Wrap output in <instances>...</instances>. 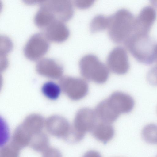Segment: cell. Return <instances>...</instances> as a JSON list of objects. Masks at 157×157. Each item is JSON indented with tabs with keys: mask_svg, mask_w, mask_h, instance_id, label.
Here are the masks:
<instances>
[{
	"mask_svg": "<svg viewBox=\"0 0 157 157\" xmlns=\"http://www.w3.org/2000/svg\"><path fill=\"white\" fill-rule=\"evenodd\" d=\"M134 105V101L130 95L116 91L99 103L94 111L100 121L112 124L121 114L132 111Z\"/></svg>",
	"mask_w": 157,
	"mask_h": 157,
	"instance_id": "cell-1",
	"label": "cell"
},
{
	"mask_svg": "<svg viewBox=\"0 0 157 157\" xmlns=\"http://www.w3.org/2000/svg\"><path fill=\"white\" fill-rule=\"evenodd\" d=\"M110 17L109 36L114 42L124 44L134 31L136 17L125 9L118 10Z\"/></svg>",
	"mask_w": 157,
	"mask_h": 157,
	"instance_id": "cell-2",
	"label": "cell"
},
{
	"mask_svg": "<svg viewBox=\"0 0 157 157\" xmlns=\"http://www.w3.org/2000/svg\"><path fill=\"white\" fill-rule=\"evenodd\" d=\"M124 44L126 49L138 62L150 64L155 61L156 44L148 34L134 32Z\"/></svg>",
	"mask_w": 157,
	"mask_h": 157,
	"instance_id": "cell-3",
	"label": "cell"
},
{
	"mask_svg": "<svg viewBox=\"0 0 157 157\" xmlns=\"http://www.w3.org/2000/svg\"><path fill=\"white\" fill-rule=\"evenodd\" d=\"M79 66L81 75L86 80L101 84L108 78L109 71L107 67L94 55L83 56L80 60Z\"/></svg>",
	"mask_w": 157,
	"mask_h": 157,
	"instance_id": "cell-4",
	"label": "cell"
},
{
	"mask_svg": "<svg viewBox=\"0 0 157 157\" xmlns=\"http://www.w3.org/2000/svg\"><path fill=\"white\" fill-rule=\"evenodd\" d=\"M98 119L94 110L88 108L79 109L75 115L69 137L73 142L80 141L87 132L92 131Z\"/></svg>",
	"mask_w": 157,
	"mask_h": 157,
	"instance_id": "cell-5",
	"label": "cell"
},
{
	"mask_svg": "<svg viewBox=\"0 0 157 157\" xmlns=\"http://www.w3.org/2000/svg\"><path fill=\"white\" fill-rule=\"evenodd\" d=\"M59 84L62 91L73 101H78L82 99L88 92V83L83 78L63 76L60 79Z\"/></svg>",
	"mask_w": 157,
	"mask_h": 157,
	"instance_id": "cell-6",
	"label": "cell"
},
{
	"mask_svg": "<svg viewBox=\"0 0 157 157\" xmlns=\"http://www.w3.org/2000/svg\"><path fill=\"white\" fill-rule=\"evenodd\" d=\"M48 41L44 33H37L33 35L24 47L25 57L33 61L40 59L48 50Z\"/></svg>",
	"mask_w": 157,
	"mask_h": 157,
	"instance_id": "cell-7",
	"label": "cell"
},
{
	"mask_svg": "<svg viewBox=\"0 0 157 157\" xmlns=\"http://www.w3.org/2000/svg\"><path fill=\"white\" fill-rule=\"evenodd\" d=\"M106 65L109 71L116 74L122 75L127 73L130 65L125 49L118 46L112 49L107 56Z\"/></svg>",
	"mask_w": 157,
	"mask_h": 157,
	"instance_id": "cell-8",
	"label": "cell"
},
{
	"mask_svg": "<svg viewBox=\"0 0 157 157\" xmlns=\"http://www.w3.org/2000/svg\"><path fill=\"white\" fill-rule=\"evenodd\" d=\"M56 19L63 22L70 20L74 14L73 3L69 0H43Z\"/></svg>",
	"mask_w": 157,
	"mask_h": 157,
	"instance_id": "cell-9",
	"label": "cell"
},
{
	"mask_svg": "<svg viewBox=\"0 0 157 157\" xmlns=\"http://www.w3.org/2000/svg\"><path fill=\"white\" fill-rule=\"evenodd\" d=\"M35 69L40 75L51 79H60L63 76L62 66L52 59H41L37 61Z\"/></svg>",
	"mask_w": 157,
	"mask_h": 157,
	"instance_id": "cell-10",
	"label": "cell"
},
{
	"mask_svg": "<svg viewBox=\"0 0 157 157\" xmlns=\"http://www.w3.org/2000/svg\"><path fill=\"white\" fill-rule=\"evenodd\" d=\"M48 130L59 136L69 137L71 126L65 117L57 115L48 117L45 121V125Z\"/></svg>",
	"mask_w": 157,
	"mask_h": 157,
	"instance_id": "cell-11",
	"label": "cell"
},
{
	"mask_svg": "<svg viewBox=\"0 0 157 157\" xmlns=\"http://www.w3.org/2000/svg\"><path fill=\"white\" fill-rule=\"evenodd\" d=\"M156 17V12L153 7L146 6L144 7L135 18L134 32L148 34Z\"/></svg>",
	"mask_w": 157,
	"mask_h": 157,
	"instance_id": "cell-12",
	"label": "cell"
},
{
	"mask_svg": "<svg viewBox=\"0 0 157 157\" xmlns=\"http://www.w3.org/2000/svg\"><path fill=\"white\" fill-rule=\"evenodd\" d=\"M44 34L48 41L61 43L67 39L70 32L64 22L56 20L45 28Z\"/></svg>",
	"mask_w": 157,
	"mask_h": 157,
	"instance_id": "cell-13",
	"label": "cell"
},
{
	"mask_svg": "<svg viewBox=\"0 0 157 157\" xmlns=\"http://www.w3.org/2000/svg\"><path fill=\"white\" fill-rule=\"evenodd\" d=\"M91 132L95 138L103 143L110 140L114 134L111 124L101 121L97 123Z\"/></svg>",
	"mask_w": 157,
	"mask_h": 157,
	"instance_id": "cell-14",
	"label": "cell"
},
{
	"mask_svg": "<svg viewBox=\"0 0 157 157\" xmlns=\"http://www.w3.org/2000/svg\"><path fill=\"white\" fill-rule=\"evenodd\" d=\"M40 7L34 18L35 25L40 28H45L54 21L56 20L52 13L41 0Z\"/></svg>",
	"mask_w": 157,
	"mask_h": 157,
	"instance_id": "cell-15",
	"label": "cell"
},
{
	"mask_svg": "<svg viewBox=\"0 0 157 157\" xmlns=\"http://www.w3.org/2000/svg\"><path fill=\"white\" fill-rule=\"evenodd\" d=\"M45 121L40 115L32 114L26 117L21 125L30 134L38 133L44 126Z\"/></svg>",
	"mask_w": 157,
	"mask_h": 157,
	"instance_id": "cell-16",
	"label": "cell"
},
{
	"mask_svg": "<svg viewBox=\"0 0 157 157\" xmlns=\"http://www.w3.org/2000/svg\"><path fill=\"white\" fill-rule=\"evenodd\" d=\"M41 91L46 98L52 101L58 99L62 91L59 83L52 80L47 81L43 84Z\"/></svg>",
	"mask_w": 157,
	"mask_h": 157,
	"instance_id": "cell-17",
	"label": "cell"
},
{
	"mask_svg": "<svg viewBox=\"0 0 157 157\" xmlns=\"http://www.w3.org/2000/svg\"><path fill=\"white\" fill-rule=\"evenodd\" d=\"M110 17L98 15L91 20L90 30L92 32H96L108 29L110 22Z\"/></svg>",
	"mask_w": 157,
	"mask_h": 157,
	"instance_id": "cell-18",
	"label": "cell"
},
{
	"mask_svg": "<svg viewBox=\"0 0 157 157\" xmlns=\"http://www.w3.org/2000/svg\"><path fill=\"white\" fill-rule=\"evenodd\" d=\"M144 140L151 144H157V124H150L144 126L141 132Z\"/></svg>",
	"mask_w": 157,
	"mask_h": 157,
	"instance_id": "cell-19",
	"label": "cell"
},
{
	"mask_svg": "<svg viewBox=\"0 0 157 157\" xmlns=\"http://www.w3.org/2000/svg\"><path fill=\"white\" fill-rule=\"evenodd\" d=\"M13 44L8 37L2 35L0 37V57L7 58L6 56L12 50Z\"/></svg>",
	"mask_w": 157,
	"mask_h": 157,
	"instance_id": "cell-20",
	"label": "cell"
},
{
	"mask_svg": "<svg viewBox=\"0 0 157 157\" xmlns=\"http://www.w3.org/2000/svg\"><path fill=\"white\" fill-rule=\"evenodd\" d=\"M147 78L151 85L157 86V64L149 70L147 74Z\"/></svg>",
	"mask_w": 157,
	"mask_h": 157,
	"instance_id": "cell-21",
	"label": "cell"
},
{
	"mask_svg": "<svg viewBox=\"0 0 157 157\" xmlns=\"http://www.w3.org/2000/svg\"><path fill=\"white\" fill-rule=\"evenodd\" d=\"M94 1L92 0H76L74 1V6L80 9L89 8L93 5Z\"/></svg>",
	"mask_w": 157,
	"mask_h": 157,
	"instance_id": "cell-22",
	"label": "cell"
},
{
	"mask_svg": "<svg viewBox=\"0 0 157 157\" xmlns=\"http://www.w3.org/2000/svg\"><path fill=\"white\" fill-rule=\"evenodd\" d=\"M8 61L7 58H0V71H3L7 68Z\"/></svg>",
	"mask_w": 157,
	"mask_h": 157,
	"instance_id": "cell-23",
	"label": "cell"
},
{
	"mask_svg": "<svg viewBox=\"0 0 157 157\" xmlns=\"http://www.w3.org/2000/svg\"><path fill=\"white\" fill-rule=\"evenodd\" d=\"M82 157H101V156L97 151L91 150L86 152Z\"/></svg>",
	"mask_w": 157,
	"mask_h": 157,
	"instance_id": "cell-24",
	"label": "cell"
},
{
	"mask_svg": "<svg viewBox=\"0 0 157 157\" xmlns=\"http://www.w3.org/2000/svg\"><path fill=\"white\" fill-rule=\"evenodd\" d=\"M155 61L157 62V44H156L155 48Z\"/></svg>",
	"mask_w": 157,
	"mask_h": 157,
	"instance_id": "cell-25",
	"label": "cell"
},
{
	"mask_svg": "<svg viewBox=\"0 0 157 157\" xmlns=\"http://www.w3.org/2000/svg\"><path fill=\"white\" fill-rule=\"evenodd\" d=\"M151 3L154 6L157 8V0L151 1Z\"/></svg>",
	"mask_w": 157,
	"mask_h": 157,
	"instance_id": "cell-26",
	"label": "cell"
},
{
	"mask_svg": "<svg viewBox=\"0 0 157 157\" xmlns=\"http://www.w3.org/2000/svg\"><path fill=\"white\" fill-rule=\"evenodd\" d=\"M156 157H157V156Z\"/></svg>",
	"mask_w": 157,
	"mask_h": 157,
	"instance_id": "cell-27",
	"label": "cell"
}]
</instances>
